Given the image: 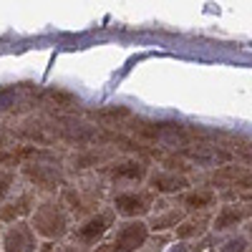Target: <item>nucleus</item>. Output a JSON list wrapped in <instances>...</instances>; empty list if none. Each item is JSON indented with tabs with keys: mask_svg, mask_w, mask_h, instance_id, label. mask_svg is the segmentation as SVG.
Wrapping results in <instances>:
<instances>
[{
	"mask_svg": "<svg viewBox=\"0 0 252 252\" xmlns=\"http://www.w3.org/2000/svg\"><path fill=\"white\" fill-rule=\"evenodd\" d=\"M31 207H33V194H20L15 202L0 207V220H3V222H15L18 217L28 215Z\"/></svg>",
	"mask_w": 252,
	"mask_h": 252,
	"instance_id": "9",
	"label": "nucleus"
},
{
	"mask_svg": "<svg viewBox=\"0 0 252 252\" xmlns=\"http://www.w3.org/2000/svg\"><path fill=\"white\" fill-rule=\"evenodd\" d=\"M96 116H98V119H114V116H129V109H124V106H119V109H103V111H98Z\"/></svg>",
	"mask_w": 252,
	"mask_h": 252,
	"instance_id": "17",
	"label": "nucleus"
},
{
	"mask_svg": "<svg viewBox=\"0 0 252 252\" xmlns=\"http://www.w3.org/2000/svg\"><path fill=\"white\" fill-rule=\"evenodd\" d=\"M247 232H250V237H252V224H250V227H247Z\"/></svg>",
	"mask_w": 252,
	"mask_h": 252,
	"instance_id": "21",
	"label": "nucleus"
},
{
	"mask_svg": "<svg viewBox=\"0 0 252 252\" xmlns=\"http://www.w3.org/2000/svg\"><path fill=\"white\" fill-rule=\"evenodd\" d=\"M144 177H146V169L139 161H121L111 166V179L116 182H141Z\"/></svg>",
	"mask_w": 252,
	"mask_h": 252,
	"instance_id": "7",
	"label": "nucleus"
},
{
	"mask_svg": "<svg viewBox=\"0 0 252 252\" xmlns=\"http://www.w3.org/2000/svg\"><path fill=\"white\" fill-rule=\"evenodd\" d=\"M58 252H76V247H61Z\"/></svg>",
	"mask_w": 252,
	"mask_h": 252,
	"instance_id": "20",
	"label": "nucleus"
},
{
	"mask_svg": "<svg viewBox=\"0 0 252 252\" xmlns=\"http://www.w3.org/2000/svg\"><path fill=\"white\" fill-rule=\"evenodd\" d=\"M51 98H53L56 103H66V106H73V103H76V98H73V96L61 94V91H53V94H51Z\"/></svg>",
	"mask_w": 252,
	"mask_h": 252,
	"instance_id": "18",
	"label": "nucleus"
},
{
	"mask_svg": "<svg viewBox=\"0 0 252 252\" xmlns=\"http://www.w3.org/2000/svg\"><path fill=\"white\" fill-rule=\"evenodd\" d=\"M26 174L38 184V187H46V189H53L56 182H58V172L53 166H43V164H35V166H28Z\"/></svg>",
	"mask_w": 252,
	"mask_h": 252,
	"instance_id": "10",
	"label": "nucleus"
},
{
	"mask_svg": "<svg viewBox=\"0 0 252 252\" xmlns=\"http://www.w3.org/2000/svg\"><path fill=\"white\" fill-rule=\"evenodd\" d=\"M66 227H68V217L63 212L61 204H53V202H46L35 209L33 215V232L43 235L48 240H56V237H63L66 235Z\"/></svg>",
	"mask_w": 252,
	"mask_h": 252,
	"instance_id": "1",
	"label": "nucleus"
},
{
	"mask_svg": "<svg viewBox=\"0 0 252 252\" xmlns=\"http://www.w3.org/2000/svg\"><path fill=\"white\" fill-rule=\"evenodd\" d=\"M31 157H43V152L35 149V146H15V149L0 154V166H3V164L15 166V164H20L23 159H31Z\"/></svg>",
	"mask_w": 252,
	"mask_h": 252,
	"instance_id": "11",
	"label": "nucleus"
},
{
	"mask_svg": "<svg viewBox=\"0 0 252 252\" xmlns=\"http://www.w3.org/2000/svg\"><path fill=\"white\" fill-rule=\"evenodd\" d=\"M0 144H3V136H0Z\"/></svg>",
	"mask_w": 252,
	"mask_h": 252,
	"instance_id": "22",
	"label": "nucleus"
},
{
	"mask_svg": "<svg viewBox=\"0 0 252 252\" xmlns=\"http://www.w3.org/2000/svg\"><path fill=\"white\" fill-rule=\"evenodd\" d=\"M204 232V222H184L182 227H177V237L187 240V237H199Z\"/></svg>",
	"mask_w": 252,
	"mask_h": 252,
	"instance_id": "13",
	"label": "nucleus"
},
{
	"mask_svg": "<svg viewBox=\"0 0 252 252\" xmlns=\"http://www.w3.org/2000/svg\"><path fill=\"white\" fill-rule=\"evenodd\" d=\"M237 187H245V189H252V174H245L240 182H237Z\"/></svg>",
	"mask_w": 252,
	"mask_h": 252,
	"instance_id": "19",
	"label": "nucleus"
},
{
	"mask_svg": "<svg viewBox=\"0 0 252 252\" xmlns=\"http://www.w3.org/2000/svg\"><path fill=\"white\" fill-rule=\"evenodd\" d=\"M114 209L124 217H139L152 209V194L149 192H124L114 199Z\"/></svg>",
	"mask_w": 252,
	"mask_h": 252,
	"instance_id": "4",
	"label": "nucleus"
},
{
	"mask_svg": "<svg viewBox=\"0 0 252 252\" xmlns=\"http://www.w3.org/2000/svg\"><path fill=\"white\" fill-rule=\"evenodd\" d=\"M13 179H15V172H13V169H0V199L10 192Z\"/></svg>",
	"mask_w": 252,
	"mask_h": 252,
	"instance_id": "15",
	"label": "nucleus"
},
{
	"mask_svg": "<svg viewBox=\"0 0 252 252\" xmlns=\"http://www.w3.org/2000/svg\"><path fill=\"white\" fill-rule=\"evenodd\" d=\"M222 252H247V240L245 237H232L222 245Z\"/></svg>",
	"mask_w": 252,
	"mask_h": 252,
	"instance_id": "16",
	"label": "nucleus"
},
{
	"mask_svg": "<svg viewBox=\"0 0 252 252\" xmlns=\"http://www.w3.org/2000/svg\"><path fill=\"white\" fill-rule=\"evenodd\" d=\"M182 220V215L177 212V209H172V212L169 215H164V217H157L154 220V229H166V227H177V222Z\"/></svg>",
	"mask_w": 252,
	"mask_h": 252,
	"instance_id": "14",
	"label": "nucleus"
},
{
	"mask_svg": "<svg viewBox=\"0 0 252 252\" xmlns=\"http://www.w3.org/2000/svg\"><path fill=\"white\" fill-rule=\"evenodd\" d=\"M3 252H35V232L31 224L18 222L10 227L3 240Z\"/></svg>",
	"mask_w": 252,
	"mask_h": 252,
	"instance_id": "5",
	"label": "nucleus"
},
{
	"mask_svg": "<svg viewBox=\"0 0 252 252\" xmlns=\"http://www.w3.org/2000/svg\"><path fill=\"white\" fill-rule=\"evenodd\" d=\"M245 217H247V209H245V207L229 204V207H222V209H220L212 224H215L217 232H224V229H229V227H237Z\"/></svg>",
	"mask_w": 252,
	"mask_h": 252,
	"instance_id": "6",
	"label": "nucleus"
},
{
	"mask_svg": "<svg viewBox=\"0 0 252 252\" xmlns=\"http://www.w3.org/2000/svg\"><path fill=\"white\" fill-rule=\"evenodd\" d=\"M212 202H215L212 189H197V192L184 194V207L187 209H207V207H212Z\"/></svg>",
	"mask_w": 252,
	"mask_h": 252,
	"instance_id": "12",
	"label": "nucleus"
},
{
	"mask_svg": "<svg viewBox=\"0 0 252 252\" xmlns=\"http://www.w3.org/2000/svg\"><path fill=\"white\" fill-rule=\"evenodd\" d=\"M111 222H114V215L111 212H101V215H96V217L83 222L73 232V240H78L81 245H96L111 229Z\"/></svg>",
	"mask_w": 252,
	"mask_h": 252,
	"instance_id": "3",
	"label": "nucleus"
},
{
	"mask_svg": "<svg viewBox=\"0 0 252 252\" xmlns=\"http://www.w3.org/2000/svg\"><path fill=\"white\" fill-rule=\"evenodd\" d=\"M146 235H149V227H146L144 222H126L119 227V232L116 237L109 242V245H103L101 250L96 252H136L144 242H146Z\"/></svg>",
	"mask_w": 252,
	"mask_h": 252,
	"instance_id": "2",
	"label": "nucleus"
},
{
	"mask_svg": "<svg viewBox=\"0 0 252 252\" xmlns=\"http://www.w3.org/2000/svg\"><path fill=\"white\" fill-rule=\"evenodd\" d=\"M152 187L154 192H164V194H174V192H182V189L189 187V182L184 177H177V174H152Z\"/></svg>",
	"mask_w": 252,
	"mask_h": 252,
	"instance_id": "8",
	"label": "nucleus"
}]
</instances>
